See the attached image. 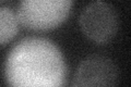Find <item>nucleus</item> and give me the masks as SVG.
Segmentation results:
<instances>
[{
  "mask_svg": "<svg viewBox=\"0 0 131 87\" xmlns=\"http://www.w3.org/2000/svg\"><path fill=\"white\" fill-rule=\"evenodd\" d=\"M6 77L12 86H62L66 80L62 55L46 39H24L8 56Z\"/></svg>",
  "mask_w": 131,
  "mask_h": 87,
  "instance_id": "nucleus-1",
  "label": "nucleus"
},
{
  "mask_svg": "<svg viewBox=\"0 0 131 87\" xmlns=\"http://www.w3.org/2000/svg\"><path fill=\"white\" fill-rule=\"evenodd\" d=\"M73 0H21L18 9L20 24L34 32H47L68 19Z\"/></svg>",
  "mask_w": 131,
  "mask_h": 87,
  "instance_id": "nucleus-2",
  "label": "nucleus"
},
{
  "mask_svg": "<svg viewBox=\"0 0 131 87\" xmlns=\"http://www.w3.org/2000/svg\"><path fill=\"white\" fill-rule=\"evenodd\" d=\"M82 33L97 45L108 44L117 35L119 20L115 8L103 0H94L82 11L79 19Z\"/></svg>",
  "mask_w": 131,
  "mask_h": 87,
  "instance_id": "nucleus-3",
  "label": "nucleus"
},
{
  "mask_svg": "<svg viewBox=\"0 0 131 87\" xmlns=\"http://www.w3.org/2000/svg\"><path fill=\"white\" fill-rule=\"evenodd\" d=\"M119 72L115 62L105 56L86 57L73 76L74 87H112L118 84Z\"/></svg>",
  "mask_w": 131,
  "mask_h": 87,
  "instance_id": "nucleus-4",
  "label": "nucleus"
},
{
  "mask_svg": "<svg viewBox=\"0 0 131 87\" xmlns=\"http://www.w3.org/2000/svg\"><path fill=\"white\" fill-rule=\"evenodd\" d=\"M20 21L16 12L9 8H0V47L6 46L19 32Z\"/></svg>",
  "mask_w": 131,
  "mask_h": 87,
  "instance_id": "nucleus-5",
  "label": "nucleus"
}]
</instances>
